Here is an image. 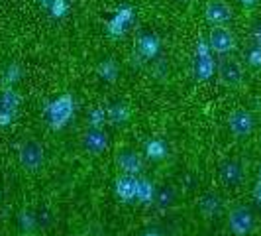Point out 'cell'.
Segmentation results:
<instances>
[{"label":"cell","instance_id":"cell-2","mask_svg":"<svg viewBox=\"0 0 261 236\" xmlns=\"http://www.w3.org/2000/svg\"><path fill=\"white\" fill-rule=\"evenodd\" d=\"M228 126L234 134L236 138H248L249 134L255 128V118L251 112L240 108V110H234L230 114V120H228Z\"/></svg>","mask_w":261,"mask_h":236},{"label":"cell","instance_id":"cell-10","mask_svg":"<svg viewBox=\"0 0 261 236\" xmlns=\"http://www.w3.org/2000/svg\"><path fill=\"white\" fill-rule=\"evenodd\" d=\"M220 207H222V203H220V199H216V195H206L200 203V209L206 215H216L220 210Z\"/></svg>","mask_w":261,"mask_h":236},{"label":"cell","instance_id":"cell-8","mask_svg":"<svg viewBox=\"0 0 261 236\" xmlns=\"http://www.w3.org/2000/svg\"><path fill=\"white\" fill-rule=\"evenodd\" d=\"M220 77L226 85H238V83H242V77H244V71H242V67L240 63H236V61H226L222 67H220Z\"/></svg>","mask_w":261,"mask_h":236},{"label":"cell","instance_id":"cell-1","mask_svg":"<svg viewBox=\"0 0 261 236\" xmlns=\"http://www.w3.org/2000/svg\"><path fill=\"white\" fill-rule=\"evenodd\" d=\"M228 223H230V230L236 236H248L253 230V215L248 207H234L228 215Z\"/></svg>","mask_w":261,"mask_h":236},{"label":"cell","instance_id":"cell-3","mask_svg":"<svg viewBox=\"0 0 261 236\" xmlns=\"http://www.w3.org/2000/svg\"><path fill=\"white\" fill-rule=\"evenodd\" d=\"M20 161H22V166L26 170H39L41 163H43V148H41V144L36 142V140L24 142L22 148H20Z\"/></svg>","mask_w":261,"mask_h":236},{"label":"cell","instance_id":"cell-6","mask_svg":"<svg viewBox=\"0 0 261 236\" xmlns=\"http://www.w3.org/2000/svg\"><path fill=\"white\" fill-rule=\"evenodd\" d=\"M220 175H222V181L226 185H240L244 181V168H242V163L240 161H234V159H230V161H224L222 168H220Z\"/></svg>","mask_w":261,"mask_h":236},{"label":"cell","instance_id":"cell-4","mask_svg":"<svg viewBox=\"0 0 261 236\" xmlns=\"http://www.w3.org/2000/svg\"><path fill=\"white\" fill-rule=\"evenodd\" d=\"M110 146V138L108 134L102 130H89L83 138V148L92 154V156H100L105 154V150Z\"/></svg>","mask_w":261,"mask_h":236},{"label":"cell","instance_id":"cell-9","mask_svg":"<svg viewBox=\"0 0 261 236\" xmlns=\"http://www.w3.org/2000/svg\"><path fill=\"white\" fill-rule=\"evenodd\" d=\"M208 18L214 22V24H224L232 18V12H230V6L224 4V2H212L208 6Z\"/></svg>","mask_w":261,"mask_h":236},{"label":"cell","instance_id":"cell-5","mask_svg":"<svg viewBox=\"0 0 261 236\" xmlns=\"http://www.w3.org/2000/svg\"><path fill=\"white\" fill-rule=\"evenodd\" d=\"M210 45L216 53H230L234 50V36L226 28H216L210 36Z\"/></svg>","mask_w":261,"mask_h":236},{"label":"cell","instance_id":"cell-7","mask_svg":"<svg viewBox=\"0 0 261 236\" xmlns=\"http://www.w3.org/2000/svg\"><path fill=\"white\" fill-rule=\"evenodd\" d=\"M116 161L118 166H120V170L128 171V173H138V171H142V168H144V161H142L140 154H136L132 150H126V152L118 154Z\"/></svg>","mask_w":261,"mask_h":236},{"label":"cell","instance_id":"cell-11","mask_svg":"<svg viewBox=\"0 0 261 236\" xmlns=\"http://www.w3.org/2000/svg\"><path fill=\"white\" fill-rule=\"evenodd\" d=\"M257 195H259V201H261V183H259V189H257Z\"/></svg>","mask_w":261,"mask_h":236}]
</instances>
